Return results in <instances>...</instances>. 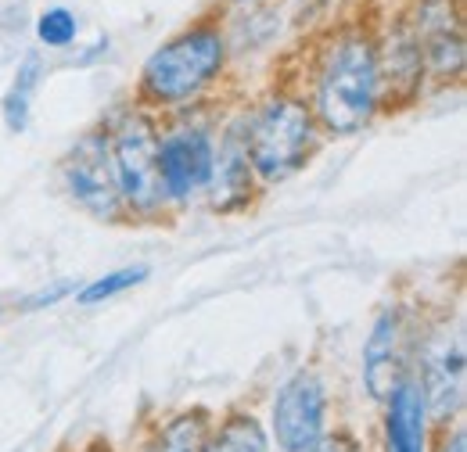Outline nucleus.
I'll list each match as a JSON object with an SVG mask.
<instances>
[{"label":"nucleus","mask_w":467,"mask_h":452,"mask_svg":"<svg viewBox=\"0 0 467 452\" xmlns=\"http://www.w3.org/2000/svg\"><path fill=\"white\" fill-rule=\"evenodd\" d=\"M317 101L320 118L335 133H356L370 118L378 101V57L370 44L346 40L331 51L317 87Z\"/></svg>","instance_id":"nucleus-1"},{"label":"nucleus","mask_w":467,"mask_h":452,"mask_svg":"<svg viewBox=\"0 0 467 452\" xmlns=\"http://www.w3.org/2000/svg\"><path fill=\"white\" fill-rule=\"evenodd\" d=\"M223 65V40L213 29H194L155 51L144 65V90L155 101H183L202 90Z\"/></svg>","instance_id":"nucleus-2"},{"label":"nucleus","mask_w":467,"mask_h":452,"mask_svg":"<svg viewBox=\"0 0 467 452\" xmlns=\"http://www.w3.org/2000/svg\"><path fill=\"white\" fill-rule=\"evenodd\" d=\"M309 140H313L309 112L295 101H270L252 122L244 155H252V166L263 180H285L302 166Z\"/></svg>","instance_id":"nucleus-3"},{"label":"nucleus","mask_w":467,"mask_h":452,"mask_svg":"<svg viewBox=\"0 0 467 452\" xmlns=\"http://www.w3.org/2000/svg\"><path fill=\"white\" fill-rule=\"evenodd\" d=\"M112 170H116L119 194L140 209L151 212L166 201V187H162V170H159V137L148 126V118L130 115L122 122L112 148Z\"/></svg>","instance_id":"nucleus-4"},{"label":"nucleus","mask_w":467,"mask_h":452,"mask_svg":"<svg viewBox=\"0 0 467 452\" xmlns=\"http://www.w3.org/2000/svg\"><path fill=\"white\" fill-rule=\"evenodd\" d=\"M274 427L285 452H313L324 438V388L317 377L298 374L274 406Z\"/></svg>","instance_id":"nucleus-5"},{"label":"nucleus","mask_w":467,"mask_h":452,"mask_svg":"<svg viewBox=\"0 0 467 452\" xmlns=\"http://www.w3.org/2000/svg\"><path fill=\"white\" fill-rule=\"evenodd\" d=\"M65 180H68L72 198L87 212H94L98 220H116L119 183H116V170H112V151H109V144L101 137L79 140V148L68 155Z\"/></svg>","instance_id":"nucleus-6"},{"label":"nucleus","mask_w":467,"mask_h":452,"mask_svg":"<svg viewBox=\"0 0 467 452\" xmlns=\"http://www.w3.org/2000/svg\"><path fill=\"white\" fill-rule=\"evenodd\" d=\"M213 144L205 133H173L170 140H159V170L166 198H187L191 190L205 187L213 180Z\"/></svg>","instance_id":"nucleus-7"},{"label":"nucleus","mask_w":467,"mask_h":452,"mask_svg":"<svg viewBox=\"0 0 467 452\" xmlns=\"http://www.w3.org/2000/svg\"><path fill=\"white\" fill-rule=\"evenodd\" d=\"M363 377L374 398H389L403 385V352H400V313H385L370 341L363 344Z\"/></svg>","instance_id":"nucleus-8"},{"label":"nucleus","mask_w":467,"mask_h":452,"mask_svg":"<svg viewBox=\"0 0 467 452\" xmlns=\"http://www.w3.org/2000/svg\"><path fill=\"white\" fill-rule=\"evenodd\" d=\"M424 381H428V385H420L424 402L439 420L457 413L461 398H464V341H439L431 348V355H428V377Z\"/></svg>","instance_id":"nucleus-9"},{"label":"nucleus","mask_w":467,"mask_h":452,"mask_svg":"<svg viewBox=\"0 0 467 452\" xmlns=\"http://www.w3.org/2000/svg\"><path fill=\"white\" fill-rule=\"evenodd\" d=\"M389 402V452H424L428 402L420 381H403Z\"/></svg>","instance_id":"nucleus-10"},{"label":"nucleus","mask_w":467,"mask_h":452,"mask_svg":"<svg viewBox=\"0 0 467 452\" xmlns=\"http://www.w3.org/2000/svg\"><path fill=\"white\" fill-rule=\"evenodd\" d=\"M209 452H266V435L252 416H231Z\"/></svg>","instance_id":"nucleus-11"},{"label":"nucleus","mask_w":467,"mask_h":452,"mask_svg":"<svg viewBox=\"0 0 467 452\" xmlns=\"http://www.w3.org/2000/svg\"><path fill=\"white\" fill-rule=\"evenodd\" d=\"M148 277V266H126V270H116V273H105L101 281L87 283L79 291V305H98V302H109L122 291H130L133 283H140Z\"/></svg>","instance_id":"nucleus-12"},{"label":"nucleus","mask_w":467,"mask_h":452,"mask_svg":"<svg viewBox=\"0 0 467 452\" xmlns=\"http://www.w3.org/2000/svg\"><path fill=\"white\" fill-rule=\"evenodd\" d=\"M151 452H205V431L194 416H183L162 431Z\"/></svg>","instance_id":"nucleus-13"},{"label":"nucleus","mask_w":467,"mask_h":452,"mask_svg":"<svg viewBox=\"0 0 467 452\" xmlns=\"http://www.w3.org/2000/svg\"><path fill=\"white\" fill-rule=\"evenodd\" d=\"M76 33H79L76 15H72V11H65V7H51V11H44V15H40V22H36V36H40L47 47H68V44L76 40Z\"/></svg>","instance_id":"nucleus-14"},{"label":"nucleus","mask_w":467,"mask_h":452,"mask_svg":"<svg viewBox=\"0 0 467 452\" xmlns=\"http://www.w3.org/2000/svg\"><path fill=\"white\" fill-rule=\"evenodd\" d=\"M213 176L220 180V187H223V194H237V198H244V190H248V155H241L237 151V144L227 148V155L220 159V166H213ZM216 187V190H220Z\"/></svg>","instance_id":"nucleus-15"},{"label":"nucleus","mask_w":467,"mask_h":452,"mask_svg":"<svg viewBox=\"0 0 467 452\" xmlns=\"http://www.w3.org/2000/svg\"><path fill=\"white\" fill-rule=\"evenodd\" d=\"M68 291H72V283L61 281L58 287H51V291H47V287H44V291H36V294H33L26 305H29V309H36V305H51V302H58L61 294H68Z\"/></svg>","instance_id":"nucleus-16"},{"label":"nucleus","mask_w":467,"mask_h":452,"mask_svg":"<svg viewBox=\"0 0 467 452\" xmlns=\"http://www.w3.org/2000/svg\"><path fill=\"white\" fill-rule=\"evenodd\" d=\"M313 452H359V449H356V442H352L349 435H335V438H320V446Z\"/></svg>","instance_id":"nucleus-17"},{"label":"nucleus","mask_w":467,"mask_h":452,"mask_svg":"<svg viewBox=\"0 0 467 452\" xmlns=\"http://www.w3.org/2000/svg\"><path fill=\"white\" fill-rule=\"evenodd\" d=\"M442 452H467V435H464V431H457V435H453V438L442 446Z\"/></svg>","instance_id":"nucleus-18"}]
</instances>
